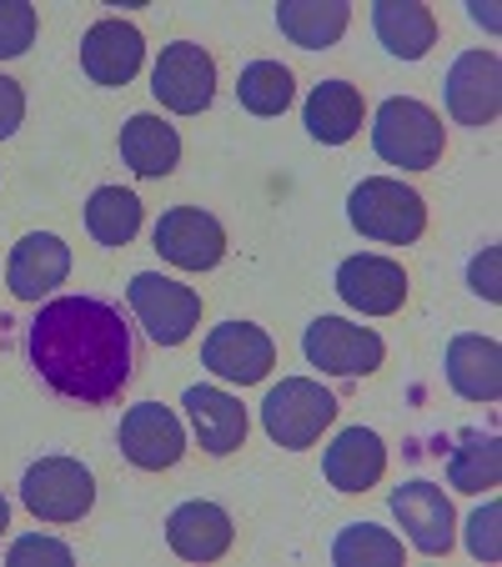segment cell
I'll return each mask as SVG.
<instances>
[{"instance_id": "1", "label": "cell", "mask_w": 502, "mask_h": 567, "mask_svg": "<svg viewBox=\"0 0 502 567\" xmlns=\"http://www.w3.org/2000/svg\"><path fill=\"white\" fill-rule=\"evenodd\" d=\"M31 367L51 392L81 408H106L136 372V332L121 307L101 297H55L25 327Z\"/></svg>"}, {"instance_id": "2", "label": "cell", "mask_w": 502, "mask_h": 567, "mask_svg": "<svg viewBox=\"0 0 502 567\" xmlns=\"http://www.w3.org/2000/svg\"><path fill=\"white\" fill-rule=\"evenodd\" d=\"M372 146L387 166H402V172H428L442 161V146H448V131H442V116L432 106L412 96H392L377 106L372 116Z\"/></svg>"}, {"instance_id": "3", "label": "cell", "mask_w": 502, "mask_h": 567, "mask_svg": "<svg viewBox=\"0 0 502 567\" xmlns=\"http://www.w3.org/2000/svg\"><path fill=\"white\" fill-rule=\"evenodd\" d=\"M347 216L362 236L382 241V247H412L422 226H428V206L412 186L392 182V176H367L352 196H347Z\"/></svg>"}, {"instance_id": "4", "label": "cell", "mask_w": 502, "mask_h": 567, "mask_svg": "<svg viewBox=\"0 0 502 567\" xmlns=\"http://www.w3.org/2000/svg\"><path fill=\"white\" fill-rule=\"evenodd\" d=\"M331 422H337V396L321 382H311V377H287V382L272 386L267 402H262V427L287 452L311 447Z\"/></svg>"}, {"instance_id": "5", "label": "cell", "mask_w": 502, "mask_h": 567, "mask_svg": "<svg viewBox=\"0 0 502 567\" xmlns=\"http://www.w3.org/2000/svg\"><path fill=\"white\" fill-rule=\"evenodd\" d=\"M126 301L156 347H182L196 332V321H202V297L186 281L156 277V271H136L126 287Z\"/></svg>"}, {"instance_id": "6", "label": "cell", "mask_w": 502, "mask_h": 567, "mask_svg": "<svg viewBox=\"0 0 502 567\" xmlns=\"http://www.w3.org/2000/svg\"><path fill=\"white\" fill-rule=\"evenodd\" d=\"M21 503L41 523H81L96 503V477L75 457H41L21 482Z\"/></svg>"}, {"instance_id": "7", "label": "cell", "mask_w": 502, "mask_h": 567, "mask_svg": "<svg viewBox=\"0 0 502 567\" xmlns=\"http://www.w3.org/2000/svg\"><path fill=\"white\" fill-rule=\"evenodd\" d=\"M301 352H307L311 367H321L331 377H367L382 367L387 347L372 327H357L347 317H317L301 337Z\"/></svg>"}, {"instance_id": "8", "label": "cell", "mask_w": 502, "mask_h": 567, "mask_svg": "<svg viewBox=\"0 0 502 567\" xmlns=\"http://www.w3.org/2000/svg\"><path fill=\"white\" fill-rule=\"evenodd\" d=\"M151 91H156V101L166 111H176V116H196V111L212 106L216 96V61L206 45L196 41H176L161 51L156 71H151Z\"/></svg>"}, {"instance_id": "9", "label": "cell", "mask_w": 502, "mask_h": 567, "mask_svg": "<svg viewBox=\"0 0 502 567\" xmlns=\"http://www.w3.org/2000/svg\"><path fill=\"white\" fill-rule=\"evenodd\" d=\"M442 96L458 126H492L502 111V61L492 51H462L448 65Z\"/></svg>"}, {"instance_id": "10", "label": "cell", "mask_w": 502, "mask_h": 567, "mask_svg": "<svg viewBox=\"0 0 502 567\" xmlns=\"http://www.w3.org/2000/svg\"><path fill=\"white\" fill-rule=\"evenodd\" d=\"M202 367L216 372L222 382L252 386L277 367V347H272V337L262 332L257 321H222L202 342Z\"/></svg>"}, {"instance_id": "11", "label": "cell", "mask_w": 502, "mask_h": 567, "mask_svg": "<svg viewBox=\"0 0 502 567\" xmlns=\"http://www.w3.org/2000/svg\"><path fill=\"white\" fill-rule=\"evenodd\" d=\"M156 251L182 271H212L226 257V231L202 206H172L156 221Z\"/></svg>"}, {"instance_id": "12", "label": "cell", "mask_w": 502, "mask_h": 567, "mask_svg": "<svg viewBox=\"0 0 502 567\" xmlns=\"http://www.w3.org/2000/svg\"><path fill=\"white\" fill-rule=\"evenodd\" d=\"M121 452H126V462L141 472H166L182 462L186 432L172 408L141 402V408H131L126 417H121Z\"/></svg>"}, {"instance_id": "13", "label": "cell", "mask_w": 502, "mask_h": 567, "mask_svg": "<svg viewBox=\"0 0 502 567\" xmlns=\"http://www.w3.org/2000/svg\"><path fill=\"white\" fill-rule=\"evenodd\" d=\"M71 277V247L51 231H31L16 241L11 261H6V287L16 301H41L51 297L61 281Z\"/></svg>"}, {"instance_id": "14", "label": "cell", "mask_w": 502, "mask_h": 567, "mask_svg": "<svg viewBox=\"0 0 502 567\" xmlns=\"http://www.w3.org/2000/svg\"><path fill=\"white\" fill-rule=\"evenodd\" d=\"M337 297H342L347 307L367 311V317H392L407 301V271L387 257H372V251L347 257L342 267H337Z\"/></svg>"}, {"instance_id": "15", "label": "cell", "mask_w": 502, "mask_h": 567, "mask_svg": "<svg viewBox=\"0 0 502 567\" xmlns=\"http://www.w3.org/2000/svg\"><path fill=\"white\" fill-rule=\"evenodd\" d=\"M141 55H146V41H141L136 25L121 21V16H106L81 41V71L96 86H126L131 75L141 71Z\"/></svg>"}, {"instance_id": "16", "label": "cell", "mask_w": 502, "mask_h": 567, "mask_svg": "<svg viewBox=\"0 0 502 567\" xmlns=\"http://www.w3.org/2000/svg\"><path fill=\"white\" fill-rule=\"evenodd\" d=\"M392 513H397V523L407 527L417 553L442 557L452 547V523H458V517H452V503L442 497V487H432V482H422V477L402 482L392 493Z\"/></svg>"}, {"instance_id": "17", "label": "cell", "mask_w": 502, "mask_h": 567, "mask_svg": "<svg viewBox=\"0 0 502 567\" xmlns=\"http://www.w3.org/2000/svg\"><path fill=\"white\" fill-rule=\"evenodd\" d=\"M321 472H327V482L337 487V493H367V487H377L387 472V447L382 437H377L372 427H347L331 437L327 457H321Z\"/></svg>"}, {"instance_id": "18", "label": "cell", "mask_w": 502, "mask_h": 567, "mask_svg": "<svg viewBox=\"0 0 502 567\" xmlns=\"http://www.w3.org/2000/svg\"><path fill=\"white\" fill-rule=\"evenodd\" d=\"M236 527L232 517H226V507L216 503H182L172 517H166V543H172L176 557H186V563H216V557L232 547Z\"/></svg>"}, {"instance_id": "19", "label": "cell", "mask_w": 502, "mask_h": 567, "mask_svg": "<svg viewBox=\"0 0 502 567\" xmlns=\"http://www.w3.org/2000/svg\"><path fill=\"white\" fill-rule=\"evenodd\" d=\"M186 412H192V427L202 437V447L212 457H232L246 442V408L222 386H186Z\"/></svg>"}, {"instance_id": "20", "label": "cell", "mask_w": 502, "mask_h": 567, "mask_svg": "<svg viewBox=\"0 0 502 567\" xmlns=\"http://www.w3.org/2000/svg\"><path fill=\"white\" fill-rule=\"evenodd\" d=\"M448 382L468 402H498L502 396V347L492 337H452L448 342Z\"/></svg>"}, {"instance_id": "21", "label": "cell", "mask_w": 502, "mask_h": 567, "mask_svg": "<svg viewBox=\"0 0 502 567\" xmlns=\"http://www.w3.org/2000/svg\"><path fill=\"white\" fill-rule=\"evenodd\" d=\"M121 161H126L136 176H146V182H161V176H172L176 161H182V136L161 116L141 111V116H131L126 126H121Z\"/></svg>"}, {"instance_id": "22", "label": "cell", "mask_w": 502, "mask_h": 567, "mask_svg": "<svg viewBox=\"0 0 502 567\" xmlns=\"http://www.w3.org/2000/svg\"><path fill=\"white\" fill-rule=\"evenodd\" d=\"M372 31L397 61H422L438 45V21L417 0H382L372 11Z\"/></svg>"}, {"instance_id": "23", "label": "cell", "mask_w": 502, "mask_h": 567, "mask_svg": "<svg viewBox=\"0 0 502 567\" xmlns=\"http://www.w3.org/2000/svg\"><path fill=\"white\" fill-rule=\"evenodd\" d=\"M307 131L321 146H342L362 131V91L352 81H321L307 96Z\"/></svg>"}, {"instance_id": "24", "label": "cell", "mask_w": 502, "mask_h": 567, "mask_svg": "<svg viewBox=\"0 0 502 567\" xmlns=\"http://www.w3.org/2000/svg\"><path fill=\"white\" fill-rule=\"evenodd\" d=\"M347 21H352L347 0H281L277 6L281 35H287L291 45H301V51H327V45H337Z\"/></svg>"}, {"instance_id": "25", "label": "cell", "mask_w": 502, "mask_h": 567, "mask_svg": "<svg viewBox=\"0 0 502 567\" xmlns=\"http://www.w3.org/2000/svg\"><path fill=\"white\" fill-rule=\"evenodd\" d=\"M498 477H502V442L492 432L462 427L458 447L448 457V482L458 493H482V487H498Z\"/></svg>"}, {"instance_id": "26", "label": "cell", "mask_w": 502, "mask_h": 567, "mask_svg": "<svg viewBox=\"0 0 502 567\" xmlns=\"http://www.w3.org/2000/svg\"><path fill=\"white\" fill-rule=\"evenodd\" d=\"M86 231L96 236L101 247H126L131 236L141 231V196L126 186H101L86 202Z\"/></svg>"}, {"instance_id": "27", "label": "cell", "mask_w": 502, "mask_h": 567, "mask_svg": "<svg viewBox=\"0 0 502 567\" xmlns=\"http://www.w3.org/2000/svg\"><path fill=\"white\" fill-rule=\"evenodd\" d=\"M291 71L281 61H252L236 75V101H242L252 116H281L291 106Z\"/></svg>"}, {"instance_id": "28", "label": "cell", "mask_w": 502, "mask_h": 567, "mask_svg": "<svg viewBox=\"0 0 502 567\" xmlns=\"http://www.w3.org/2000/svg\"><path fill=\"white\" fill-rule=\"evenodd\" d=\"M331 563L337 567H397L402 563V543L377 523H352L331 543Z\"/></svg>"}, {"instance_id": "29", "label": "cell", "mask_w": 502, "mask_h": 567, "mask_svg": "<svg viewBox=\"0 0 502 567\" xmlns=\"http://www.w3.org/2000/svg\"><path fill=\"white\" fill-rule=\"evenodd\" d=\"M35 41V6L25 0H0V61L25 55Z\"/></svg>"}, {"instance_id": "30", "label": "cell", "mask_w": 502, "mask_h": 567, "mask_svg": "<svg viewBox=\"0 0 502 567\" xmlns=\"http://www.w3.org/2000/svg\"><path fill=\"white\" fill-rule=\"evenodd\" d=\"M498 517H502V507L498 503H488V507H478L472 513V523H468V547H472V557H482V563H498Z\"/></svg>"}, {"instance_id": "31", "label": "cell", "mask_w": 502, "mask_h": 567, "mask_svg": "<svg viewBox=\"0 0 502 567\" xmlns=\"http://www.w3.org/2000/svg\"><path fill=\"white\" fill-rule=\"evenodd\" d=\"M21 121H25V91L16 86L11 75H0V141L16 136Z\"/></svg>"}, {"instance_id": "32", "label": "cell", "mask_w": 502, "mask_h": 567, "mask_svg": "<svg viewBox=\"0 0 502 567\" xmlns=\"http://www.w3.org/2000/svg\"><path fill=\"white\" fill-rule=\"evenodd\" d=\"M31 557H45V563H71V547L65 543H55V537H21V543L11 547V563L21 567V563H31Z\"/></svg>"}, {"instance_id": "33", "label": "cell", "mask_w": 502, "mask_h": 567, "mask_svg": "<svg viewBox=\"0 0 502 567\" xmlns=\"http://www.w3.org/2000/svg\"><path fill=\"white\" fill-rule=\"evenodd\" d=\"M498 257H502V251L488 247L478 261H472V291H478V297H488V301L502 297V287H498Z\"/></svg>"}, {"instance_id": "34", "label": "cell", "mask_w": 502, "mask_h": 567, "mask_svg": "<svg viewBox=\"0 0 502 567\" xmlns=\"http://www.w3.org/2000/svg\"><path fill=\"white\" fill-rule=\"evenodd\" d=\"M11 527V507H6V497H0V533Z\"/></svg>"}]
</instances>
